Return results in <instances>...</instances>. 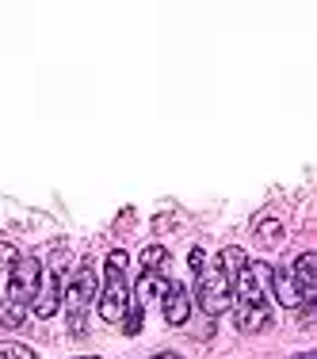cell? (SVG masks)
Returning a JSON list of instances; mask_svg holds the SVG:
<instances>
[{"label":"cell","instance_id":"5","mask_svg":"<svg viewBox=\"0 0 317 359\" xmlns=\"http://www.w3.org/2000/svg\"><path fill=\"white\" fill-rule=\"evenodd\" d=\"M39 279H42V260H35V256H20L15 268L8 271V298L4 302L27 310L31 298H35V290H39Z\"/></svg>","mask_w":317,"mask_h":359},{"label":"cell","instance_id":"18","mask_svg":"<svg viewBox=\"0 0 317 359\" xmlns=\"http://www.w3.org/2000/svg\"><path fill=\"white\" fill-rule=\"evenodd\" d=\"M153 359H184V355H176V352H161V355H153Z\"/></svg>","mask_w":317,"mask_h":359},{"label":"cell","instance_id":"12","mask_svg":"<svg viewBox=\"0 0 317 359\" xmlns=\"http://www.w3.org/2000/svg\"><path fill=\"white\" fill-rule=\"evenodd\" d=\"M0 359H39V352L20 340H0Z\"/></svg>","mask_w":317,"mask_h":359},{"label":"cell","instance_id":"16","mask_svg":"<svg viewBox=\"0 0 317 359\" xmlns=\"http://www.w3.org/2000/svg\"><path fill=\"white\" fill-rule=\"evenodd\" d=\"M15 260H20L15 245H12V241H0V268H8V271H12V268H15Z\"/></svg>","mask_w":317,"mask_h":359},{"label":"cell","instance_id":"7","mask_svg":"<svg viewBox=\"0 0 317 359\" xmlns=\"http://www.w3.org/2000/svg\"><path fill=\"white\" fill-rule=\"evenodd\" d=\"M161 313H165L168 325H187V318H191V290L184 283H168L165 294H161Z\"/></svg>","mask_w":317,"mask_h":359},{"label":"cell","instance_id":"3","mask_svg":"<svg viewBox=\"0 0 317 359\" xmlns=\"http://www.w3.org/2000/svg\"><path fill=\"white\" fill-rule=\"evenodd\" d=\"M195 302L207 318H222L234 306V283H229L222 260H210L199 268V283H195Z\"/></svg>","mask_w":317,"mask_h":359},{"label":"cell","instance_id":"9","mask_svg":"<svg viewBox=\"0 0 317 359\" xmlns=\"http://www.w3.org/2000/svg\"><path fill=\"white\" fill-rule=\"evenodd\" d=\"M268 279H271V287H276L279 306H287V310H298V306H302V294H298V287H295V279H290V271L268 268Z\"/></svg>","mask_w":317,"mask_h":359},{"label":"cell","instance_id":"8","mask_svg":"<svg viewBox=\"0 0 317 359\" xmlns=\"http://www.w3.org/2000/svg\"><path fill=\"white\" fill-rule=\"evenodd\" d=\"M290 279H295L302 302H313V298H317V256H313V252H302V256H298Z\"/></svg>","mask_w":317,"mask_h":359},{"label":"cell","instance_id":"17","mask_svg":"<svg viewBox=\"0 0 317 359\" xmlns=\"http://www.w3.org/2000/svg\"><path fill=\"white\" fill-rule=\"evenodd\" d=\"M187 264H191V271L199 276V268L207 264V256H203V249H191V252H187Z\"/></svg>","mask_w":317,"mask_h":359},{"label":"cell","instance_id":"4","mask_svg":"<svg viewBox=\"0 0 317 359\" xmlns=\"http://www.w3.org/2000/svg\"><path fill=\"white\" fill-rule=\"evenodd\" d=\"M92 298H96V268L92 264H81L73 271L69 287H65V318H69L73 332H84V313H88Z\"/></svg>","mask_w":317,"mask_h":359},{"label":"cell","instance_id":"15","mask_svg":"<svg viewBox=\"0 0 317 359\" xmlns=\"http://www.w3.org/2000/svg\"><path fill=\"white\" fill-rule=\"evenodd\" d=\"M23 313L27 310H20V306H12V302H0V325H8V329H20Z\"/></svg>","mask_w":317,"mask_h":359},{"label":"cell","instance_id":"6","mask_svg":"<svg viewBox=\"0 0 317 359\" xmlns=\"http://www.w3.org/2000/svg\"><path fill=\"white\" fill-rule=\"evenodd\" d=\"M62 271H65V260H54L50 268H42V279H39V290H35V298H31V310H35V318H54L58 313V302H62Z\"/></svg>","mask_w":317,"mask_h":359},{"label":"cell","instance_id":"1","mask_svg":"<svg viewBox=\"0 0 317 359\" xmlns=\"http://www.w3.org/2000/svg\"><path fill=\"white\" fill-rule=\"evenodd\" d=\"M264 279H268V268H264V264H252V260H245L241 268L229 276V283H234L237 329L241 332H256L271 321L268 298H264Z\"/></svg>","mask_w":317,"mask_h":359},{"label":"cell","instance_id":"13","mask_svg":"<svg viewBox=\"0 0 317 359\" xmlns=\"http://www.w3.org/2000/svg\"><path fill=\"white\" fill-rule=\"evenodd\" d=\"M256 241H260L264 249H276V245H283V226L279 222H264V226L256 229Z\"/></svg>","mask_w":317,"mask_h":359},{"label":"cell","instance_id":"10","mask_svg":"<svg viewBox=\"0 0 317 359\" xmlns=\"http://www.w3.org/2000/svg\"><path fill=\"white\" fill-rule=\"evenodd\" d=\"M142 271H149V276H165L168 271V249L165 245H149V249L142 252Z\"/></svg>","mask_w":317,"mask_h":359},{"label":"cell","instance_id":"2","mask_svg":"<svg viewBox=\"0 0 317 359\" xmlns=\"http://www.w3.org/2000/svg\"><path fill=\"white\" fill-rule=\"evenodd\" d=\"M130 306V256L115 249L104 264V294H100V318L104 321H123Z\"/></svg>","mask_w":317,"mask_h":359},{"label":"cell","instance_id":"11","mask_svg":"<svg viewBox=\"0 0 317 359\" xmlns=\"http://www.w3.org/2000/svg\"><path fill=\"white\" fill-rule=\"evenodd\" d=\"M165 287H168L165 276H149V271H142V279H138V302L161 298V294H165Z\"/></svg>","mask_w":317,"mask_h":359},{"label":"cell","instance_id":"14","mask_svg":"<svg viewBox=\"0 0 317 359\" xmlns=\"http://www.w3.org/2000/svg\"><path fill=\"white\" fill-rule=\"evenodd\" d=\"M123 329H126V337H138L142 332V302L138 298H130V306H126V313H123Z\"/></svg>","mask_w":317,"mask_h":359},{"label":"cell","instance_id":"19","mask_svg":"<svg viewBox=\"0 0 317 359\" xmlns=\"http://www.w3.org/2000/svg\"><path fill=\"white\" fill-rule=\"evenodd\" d=\"M76 359H104V355H76Z\"/></svg>","mask_w":317,"mask_h":359}]
</instances>
